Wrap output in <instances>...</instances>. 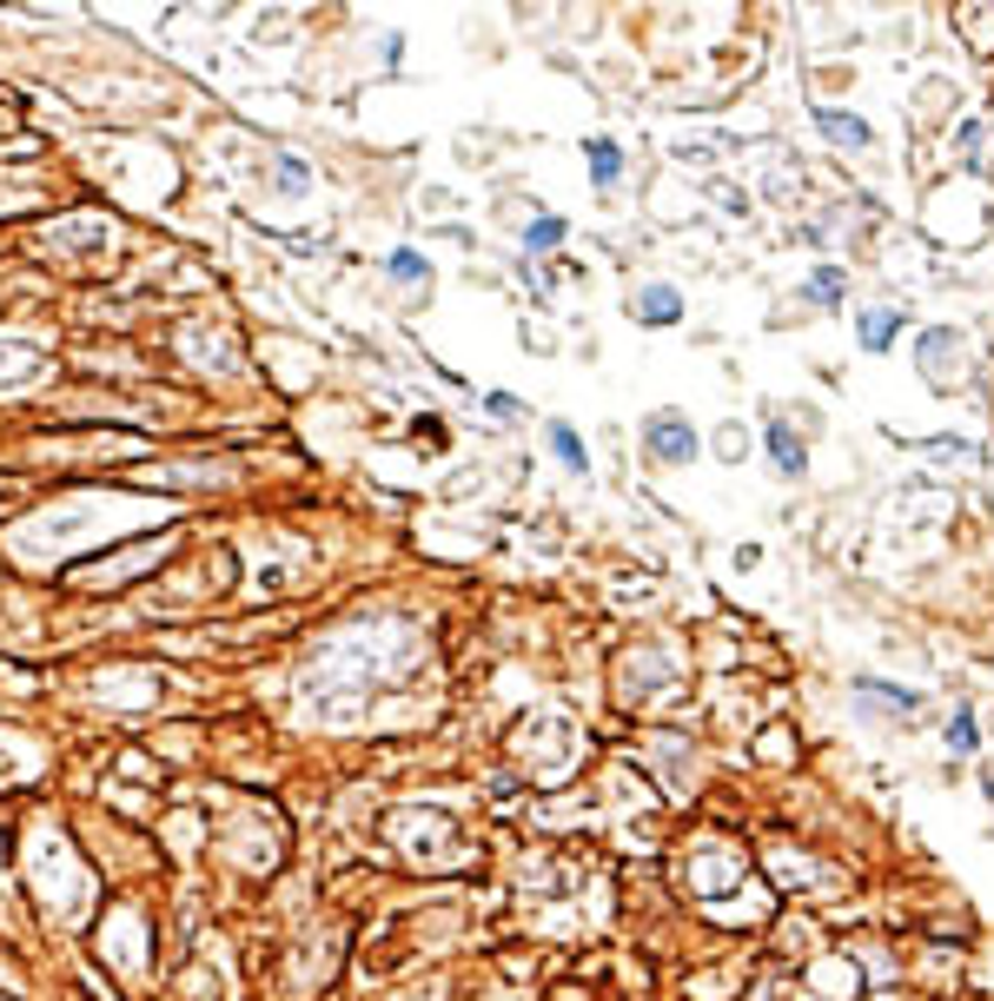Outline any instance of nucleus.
I'll list each match as a JSON object with an SVG mask.
<instances>
[{"instance_id": "5", "label": "nucleus", "mask_w": 994, "mask_h": 1001, "mask_svg": "<svg viewBox=\"0 0 994 1001\" xmlns=\"http://www.w3.org/2000/svg\"><path fill=\"white\" fill-rule=\"evenodd\" d=\"M544 445H551V458L571 471V478H590V451H584V438H577V425H564V418H551L544 425Z\"/></svg>"}, {"instance_id": "7", "label": "nucleus", "mask_w": 994, "mask_h": 1001, "mask_svg": "<svg viewBox=\"0 0 994 1001\" xmlns=\"http://www.w3.org/2000/svg\"><path fill=\"white\" fill-rule=\"evenodd\" d=\"M763 438H770V458H776V471H783V478H803V471H809V451H803V438H796L783 418H770V431H763Z\"/></svg>"}, {"instance_id": "8", "label": "nucleus", "mask_w": 994, "mask_h": 1001, "mask_svg": "<svg viewBox=\"0 0 994 1001\" xmlns=\"http://www.w3.org/2000/svg\"><path fill=\"white\" fill-rule=\"evenodd\" d=\"M584 159H590V179H597V192H610V186H617V173H624V153H617V139H584Z\"/></svg>"}, {"instance_id": "10", "label": "nucleus", "mask_w": 994, "mask_h": 1001, "mask_svg": "<svg viewBox=\"0 0 994 1001\" xmlns=\"http://www.w3.org/2000/svg\"><path fill=\"white\" fill-rule=\"evenodd\" d=\"M551 246H564V219H557V212H537V219L524 226V252H551Z\"/></svg>"}, {"instance_id": "4", "label": "nucleus", "mask_w": 994, "mask_h": 1001, "mask_svg": "<svg viewBox=\"0 0 994 1001\" xmlns=\"http://www.w3.org/2000/svg\"><path fill=\"white\" fill-rule=\"evenodd\" d=\"M630 319L637 325H677L683 319V292L677 285H644V292H630Z\"/></svg>"}, {"instance_id": "11", "label": "nucleus", "mask_w": 994, "mask_h": 1001, "mask_svg": "<svg viewBox=\"0 0 994 1001\" xmlns=\"http://www.w3.org/2000/svg\"><path fill=\"white\" fill-rule=\"evenodd\" d=\"M975 743H982L975 710H955V717H949V750H955V757H975Z\"/></svg>"}, {"instance_id": "1", "label": "nucleus", "mask_w": 994, "mask_h": 1001, "mask_svg": "<svg viewBox=\"0 0 994 1001\" xmlns=\"http://www.w3.org/2000/svg\"><path fill=\"white\" fill-rule=\"evenodd\" d=\"M644 451H650L657 465H690L703 445H697V425H690L683 411H650V418H644Z\"/></svg>"}, {"instance_id": "3", "label": "nucleus", "mask_w": 994, "mask_h": 1001, "mask_svg": "<svg viewBox=\"0 0 994 1001\" xmlns=\"http://www.w3.org/2000/svg\"><path fill=\"white\" fill-rule=\"evenodd\" d=\"M896 338H902V305H862L856 312V345L862 352H896Z\"/></svg>"}, {"instance_id": "2", "label": "nucleus", "mask_w": 994, "mask_h": 1001, "mask_svg": "<svg viewBox=\"0 0 994 1001\" xmlns=\"http://www.w3.org/2000/svg\"><path fill=\"white\" fill-rule=\"evenodd\" d=\"M849 697H862L869 717H896V723H915V710H922V690H896V684H876V677H856Z\"/></svg>"}, {"instance_id": "6", "label": "nucleus", "mask_w": 994, "mask_h": 1001, "mask_svg": "<svg viewBox=\"0 0 994 1001\" xmlns=\"http://www.w3.org/2000/svg\"><path fill=\"white\" fill-rule=\"evenodd\" d=\"M816 126H823L836 146H849V153H862V146L876 139V133H869V119H862V113H843V106H823V113H816Z\"/></svg>"}, {"instance_id": "12", "label": "nucleus", "mask_w": 994, "mask_h": 1001, "mask_svg": "<svg viewBox=\"0 0 994 1001\" xmlns=\"http://www.w3.org/2000/svg\"><path fill=\"white\" fill-rule=\"evenodd\" d=\"M716 458H723V465H743V458H750V431H743V425H723V431H716Z\"/></svg>"}, {"instance_id": "9", "label": "nucleus", "mask_w": 994, "mask_h": 1001, "mask_svg": "<svg viewBox=\"0 0 994 1001\" xmlns=\"http://www.w3.org/2000/svg\"><path fill=\"white\" fill-rule=\"evenodd\" d=\"M803 292H809V305H843V299H849V279H843V265H816Z\"/></svg>"}]
</instances>
